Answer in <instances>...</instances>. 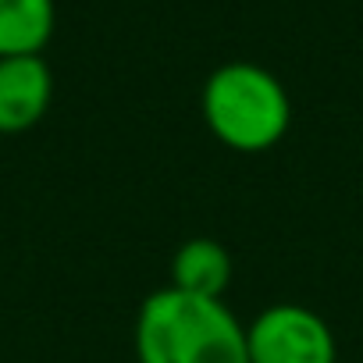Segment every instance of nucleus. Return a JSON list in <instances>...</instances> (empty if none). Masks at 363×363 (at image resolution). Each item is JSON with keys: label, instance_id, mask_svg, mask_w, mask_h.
Wrapping results in <instances>:
<instances>
[{"label": "nucleus", "instance_id": "7ed1b4c3", "mask_svg": "<svg viewBox=\"0 0 363 363\" xmlns=\"http://www.w3.org/2000/svg\"><path fill=\"white\" fill-rule=\"evenodd\" d=\"M250 363H338L335 331L299 303L264 306L246 328Z\"/></svg>", "mask_w": 363, "mask_h": 363}, {"label": "nucleus", "instance_id": "f03ea898", "mask_svg": "<svg viewBox=\"0 0 363 363\" xmlns=\"http://www.w3.org/2000/svg\"><path fill=\"white\" fill-rule=\"evenodd\" d=\"M203 121L235 153L274 150L292 125V100L274 72L253 61H228L203 82Z\"/></svg>", "mask_w": 363, "mask_h": 363}, {"label": "nucleus", "instance_id": "20e7f679", "mask_svg": "<svg viewBox=\"0 0 363 363\" xmlns=\"http://www.w3.org/2000/svg\"><path fill=\"white\" fill-rule=\"evenodd\" d=\"M54 100V75L43 54L0 57V135L29 132Z\"/></svg>", "mask_w": 363, "mask_h": 363}, {"label": "nucleus", "instance_id": "39448f33", "mask_svg": "<svg viewBox=\"0 0 363 363\" xmlns=\"http://www.w3.org/2000/svg\"><path fill=\"white\" fill-rule=\"evenodd\" d=\"M232 285V253L207 235L186 239L171 257V289H182L189 296H211L225 299V289Z\"/></svg>", "mask_w": 363, "mask_h": 363}, {"label": "nucleus", "instance_id": "423d86ee", "mask_svg": "<svg viewBox=\"0 0 363 363\" xmlns=\"http://www.w3.org/2000/svg\"><path fill=\"white\" fill-rule=\"evenodd\" d=\"M57 26L54 0H0V57L43 54Z\"/></svg>", "mask_w": 363, "mask_h": 363}, {"label": "nucleus", "instance_id": "f257e3e1", "mask_svg": "<svg viewBox=\"0 0 363 363\" xmlns=\"http://www.w3.org/2000/svg\"><path fill=\"white\" fill-rule=\"evenodd\" d=\"M139 363H250L246 324L225 299L157 289L135 313Z\"/></svg>", "mask_w": 363, "mask_h": 363}]
</instances>
